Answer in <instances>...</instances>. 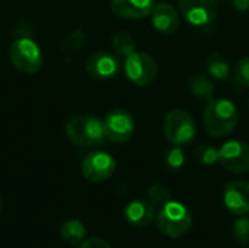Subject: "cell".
<instances>
[{"instance_id": "obj_26", "label": "cell", "mask_w": 249, "mask_h": 248, "mask_svg": "<svg viewBox=\"0 0 249 248\" xmlns=\"http://www.w3.org/2000/svg\"><path fill=\"white\" fill-rule=\"evenodd\" d=\"M228 1L236 10H241V12L249 10V0H228Z\"/></svg>"}, {"instance_id": "obj_16", "label": "cell", "mask_w": 249, "mask_h": 248, "mask_svg": "<svg viewBox=\"0 0 249 248\" xmlns=\"http://www.w3.org/2000/svg\"><path fill=\"white\" fill-rule=\"evenodd\" d=\"M190 91L191 94L201 101H212L214 94V83L204 73H194L190 77Z\"/></svg>"}, {"instance_id": "obj_7", "label": "cell", "mask_w": 249, "mask_h": 248, "mask_svg": "<svg viewBox=\"0 0 249 248\" xmlns=\"http://www.w3.org/2000/svg\"><path fill=\"white\" fill-rule=\"evenodd\" d=\"M105 137L112 143L128 142L136 130L134 117L125 110H114L104 120Z\"/></svg>"}, {"instance_id": "obj_13", "label": "cell", "mask_w": 249, "mask_h": 248, "mask_svg": "<svg viewBox=\"0 0 249 248\" xmlns=\"http://www.w3.org/2000/svg\"><path fill=\"white\" fill-rule=\"evenodd\" d=\"M155 4V0H111V10L118 18L136 20L149 16Z\"/></svg>"}, {"instance_id": "obj_8", "label": "cell", "mask_w": 249, "mask_h": 248, "mask_svg": "<svg viewBox=\"0 0 249 248\" xmlns=\"http://www.w3.org/2000/svg\"><path fill=\"white\" fill-rule=\"evenodd\" d=\"M179 10L190 25L204 28L217 16V0H179Z\"/></svg>"}, {"instance_id": "obj_2", "label": "cell", "mask_w": 249, "mask_h": 248, "mask_svg": "<svg viewBox=\"0 0 249 248\" xmlns=\"http://www.w3.org/2000/svg\"><path fill=\"white\" fill-rule=\"evenodd\" d=\"M66 136L73 145L82 148L99 146L107 139L104 121L90 114H82L70 118L66 123Z\"/></svg>"}, {"instance_id": "obj_14", "label": "cell", "mask_w": 249, "mask_h": 248, "mask_svg": "<svg viewBox=\"0 0 249 248\" xmlns=\"http://www.w3.org/2000/svg\"><path fill=\"white\" fill-rule=\"evenodd\" d=\"M150 18L153 28L160 34H174L179 28V15L168 3H156Z\"/></svg>"}, {"instance_id": "obj_3", "label": "cell", "mask_w": 249, "mask_h": 248, "mask_svg": "<svg viewBox=\"0 0 249 248\" xmlns=\"http://www.w3.org/2000/svg\"><path fill=\"white\" fill-rule=\"evenodd\" d=\"M156 225L163 235L169 238H179L191 229L193 215L182 203L169 200L158 210Z\"/></svg>"}, {"instance_id": "obj_28", "label": "cell", "mask_w": 249, "mask_h": 248, "mask_svg": "<svg viewBox=\"0 0 249 248\" xmlns=\"http://www.w3.org/2000/svg\"><path fill=\"white\" fill-rule=\"evenodd\" d=\"M217 1H219V0H217Z\"/></svg>"}, {"instance_id": "obj_9", "label": "cell", "mask_w": 249, "mask_h": 248, "mask_svg": "<svg viewBox=\"0 0 249 248\" xmlns=\"http://www.w3.org/2000/svg\"><path fill=\"white\" fill-rule=\"evenodd\" d=\"M219 162L232 174H245L249 171V145L242 140H229L219 149Z\"/></svg>"}, {"instance_id": "obj_15", "label": "cell", "mask_w": 249, "mask_h": 248, "mask_svg": "<svg viewBox=\"0 0 249 248\" xmlns=\"http://www.w3.org/2000/svg\"><path fill=\"white\" fill-rule=\"evenodd\" d=\"M125 219L136 228H144L155 221V206L149 200H133L125 208Z\"/></svg>"}, {"instance_id": "obj_20", "label": "cell", "mask_w": 249, "mask_h": 248, "mask_svg": "<svg viewBox=\"0 0 249 248\" xmlns=\"http://www.w3.org/2000/svg\"><path fill=\"white\" fill-rule=\"evenodd\" d=\"M147 199L153 206H163L171 200V191L166 186L163 184H152L147 189Z\"/></svg>"}, {"instance_id": "obj_23", "label": "cell", "mask_w": 249, "mask_h": 248, "mask_svg": "<svg viewBox=\"0 0 249 248\" xmlns=\"http://www.w3.org/2000/svg\"><path fill=\"white\" fill-rule=\"evenodd\" d=\"M233 79L235 82L242 86V88H249V56L242 57L238 64L235 66L233 72Z\"/></svg>"}, {"instance_id": "obj_25", "label": "cell", "mask_w": 249, "mask_h": 248, "mask_svg": "<svg viewBox=\"0 0 249 248\" xmlns=\"http://www.w3.org/2000/svg\"><path fill=\"white\" fill-rule=\"evenodd\" d=\"M79 248H111V246L105 240H102V238L92 237V238L83 240L80 243V247Z\"/></svg>"}, {"instance_id": "obj_21", "label": "cell", "mask_w": 249, "mask_h": 248, "mask_svg": "<svg viewBox=\"0 0 249 248\" xmlns=\"http://www.w3.org/2000/svg\"><path fill=\"white\" fill-rule=\"evenodd\" d=\"M196 158L198 159L200 164L203 165H214L216 162H219V149H216L212 145H201L196 149Z\"/></svg>"}, {"instance_id": "obj_24", "label": "cell", "mask_w": 249, "mask_h": 248, "mask_svg": "<svg viewBox=\"0 0 249 248\" xmlns=\"http://www.w3.org/2000/svg\"><path fill=\"white\" fill-rule=\"evenodd\" d=\"M165 161H166V165L171 168V170H179L184 167L185 164V155L182 152V149L179 146H174L171 149L166 151V155H165Z\"/></svg>"}, {"instance_id": "obj_19", "label": "cell", "mask_w": 249, "mask_h": 248, "mask_svg": "<svg viewBox=\"0 0 249 248\" xmlns=\"http://www.w3.org/2000/svg\"><path fill=\"white\" fill-rule=\"evenodd\" d=\"M111 45H112L114 51L123 57H128L130 54H133L136 51V41L133 39V37L128 32H124V31L112 35Z\"/></svg>"}, {"instance_id": "obj_12", "label": "cell", "mask_w": 249, "mask_h": 248, "mask_svg": "<svg viewBox=\"0 0 249 248\" xmlns=\"http://www.w3.org/2000/svg\"><path fill=\"white\" fill-rule=\"evenodd\" d=\"M223 202L229 212L236 216L249 213V183L244 180L231 181L223 191Z\"/></svg>"}, {"instance_id": "obj_10", "label": "cell", "mask_w": 249, "mask_h": 248, "mask_svg": "<svg viewBox=\"0 0 249 248\" xmlns=\"http://www.w3.org/2000/svg\"><path fill=\"white\" fill-rule=\"evenodd\" d=\"M115 159L102 151L88 153L82 161V174L92 183H101L112 177L115 172Z\"/></svg>"}, {"instance_id": "obj_1", "label": "cell", "mask_w": 249, "mask_h": 248, "mask_svg": "<svg viewBox=\"0 0 249 248\" xmlns=\"http://www.w3.org/2000/svg\"><path fill=\"white\" fill-rule=\"evenodd\" d=\"M239 121V111L231 99L219 98L207 102L204 110V129L212 137H225L231 134Z\"/></svg>"}, {"instance_id": "obj_5", "label": "cell", "mask_w": 249, "mask_h": 248, "mask_svg": "<svg viewBox=\"0 0 249 248\" xmlns=\"http://www.w3.org/2000/svg\"><path fill=\"white\" fill-rule=\"evenodd\" d=\"M163 134L171 143L177 146L188 145L197 134L193 115L179 108L169 111L163 120Z\"/></svg>"}, {"instance_id": "obj_18", "label": "cell", "mask_w": 249, "mask_h": 248, "mask_svg": "<svg viewBox=\"0 0 249 248\" xmlns=\"http://www.w3.org/2000/svg\"><path fill=\"white\" fill-rule=\"evenodd\" d=\"M206 70L209 72V75L212 77H214L217 80H225L231 75V66L228 63V60L219 53L210 54L206 58Z\"/></svg>"}, {"instance_id": "obj_4", "label": "cell", "mask_w": 249, "mask_h": 248, "mask_svg": "<svg viewBox=\"0 0 249 248\" xmlns=\"http://www.w3.org/2000/svg\"><path fill=\"white\" fill-rule=\"evenodd\" d=\"M9 60L18 72L34 75L41 69L44 56L36 41L29 37H20L10 44Z\"/></svg>"}, {"instance_id": "obj_11", "label": "cell", "mask_w": 249, "mask_h": 248, "mask_svg": "<svg viewBox=\"0 0 249 248\" xmlns=\"http://www.w3.org/2000/svg\"><path fill=\"white\" fill-rule=\"evenodd\" d=\"M85 67L89 76L99 80H108L118 75L121 64L115 54L109 51H96L89 56Z\"/></svg>"}, {"instance_id": "obj_6", "label": "cell", "mask_w": 249, "mask_h": 248, "mask_svg": "<svg viewBox=\"0 0 249 248\" xmlns=\"http://www.w3.org/2000/svg\"><path fill=\"white\" fill-rule=\"evenodd\" d=\"M124 72L127 79L137 86H147L158 77L156 60L143 51H134L124 60Z\"/></svg>"}, {"instance_id": "obj_27", "label": "cell", "mask_w": 249, "mask_h": 248, "mask_svg": "<svg viewBox=\"0 0 249 248\" xmlns=\"http://www.w3.org/2000/svg\"><path fill=\"white\" fill-rule=\"evenodd\" d=\"M1 209H3V200H1V197H0V213H1Z\"/></svg>"}, {"instance_id": "obj_22", "label": "cell", "mask_w": 249, "mask_h": 248, "mask_svg": "<svg viewBox=\"0 0 249 248\" xmlns=\"http://www.w3.org/2000/svg\"><path fill=\"white\" fill-rule=\"evenodd\" d=\"M233 240L241 246H249V219L238 218L233 224Z\"/></svg>"}, {"instance_id": "obj_17", "label": "cell", "mask_w": 249, "mask_h": 248, "mask_svg": "<svg viewBox=\"0 0 249 248\" xmlns=\"http://www.w3.org/2000/svg\"><path fill=\"white\" fill-rule=\"evenodd\" d=\"M60 237L70 246L80 244L86 237V228L79 219H69L60 228Z\"/></svg>"}]
</instances>
